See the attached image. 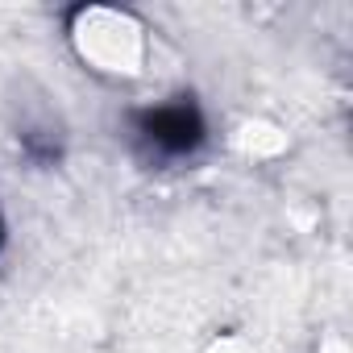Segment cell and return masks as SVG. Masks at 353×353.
I'll use <instances>...</instances> for the list:
<instances>
[{
    "instance_id": "3",
    "label": "cell",
    "mask_w": 353,
    "mask_h": 353,
    "mask_svg": "<svg viewBox=\"0 0 353 353\" xmlns=\"http://www.w3.org/2000/svg\"><path fill=\"white\" fill-rule=\"evenodd\" d=\"M13 250V225H9V212H5V204H0V258H5Z\"/></svg>"
},
{
    "instance_id": "1",
    "label": "cell",
    "mask_w": 353,
    "mask_h": 353,
    "mask_svg": "<svg viewBox=\"0 0 353 353\" xmlns=\"http://www.w3.org/2000/svg\"><path fill=\"white\" fill-rule=\"evenodd\" d=\"M121 125H125L129 154L150 170L196 166L216 141L212 112L196 88H174L158 100L129 104Z\"/></svg>"
},
{
    "instance_id": "2",
    "label": "cell",
    "mask_w": 353,
    "mask_h": 353,
    "mask_svg": "<svg viewBox=\"0 0 353 353\" xmlns=\"http://www.w3.org/2000/svg\"><path fill=\"white\" fill-rule=\"evenodd\" d=\"M13 145H17V158L30 166V170H59L67 162V129L50 117H30L17 125L13 133Z\"/></svg>"
}]
</instances>
